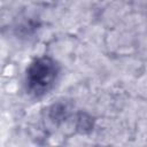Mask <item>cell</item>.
Instances as JSON below:
<instances>
[{
    "label": "cell",
    "mask_w": 147,
    "mask_h": 147,
    "mask_svg": "<svg viewBox=\"0 0 147 147\" xmlns=\"http://www.w3.org/2000/svg\"><path fill=\"white\" fill-rule=\"evenodd\" d=\"M53 77H54V70L45 61L36 63V65L31 69V72H30L31 83L37 84L39 88L47 87V85L51 84Z\"/></svg>",
    "instance_id": "6da1fadb"
}]
</instances>
